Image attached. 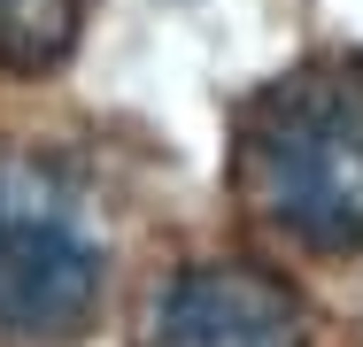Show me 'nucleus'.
Instances as JSON below:
<instances>
[{
  "mask_svg": "<svg viewBox=\"0 0 363 347\" xmlns=\"http://www.w3.org/2000/svg\"><path fill=\"white\" fill-rule=\"evenodd\" d=\"M108 285L101 224L70 178L39 154H0V332L70 340Z\"/></svg>",
  "mask_w": 363,
  "mask_h": 347,
  "instance_id": "nucleus-2",
  "label": "nucleus"
},
{
  "mask_svg": "<svg viewBox=\"0 0 363 347\" xmlns=\"http://www.w3.org/2000/svg\"><path fill=\"white\" fill-rule=\"evenodd\" d=\"M140 347H309V317L255 263H194L147 301Z\"/></svg>",
  "mask_w": 363,
  "mask_h": 347,
  "instance_id": "nucleus-3",
  "label": "nucleus"
},
{
  "mask_svg": "<svg viewBox=\"0 0 363 347\" xmlns=\"http://www.w3.org/2000/svg\"><path fill=\"white\" fill-rule=\"evenodd\" d=\"M93 0H0V77H39L77 47Z\"/></svg>",
  "mask_w": 363,
  "mask_h": 347,
  "instance_id": "nucleus-4",
  "label": "nucleus"
},
{
  "mask_svg": "<svg viewBox=\"0 0 363 347\" xmlns=\"http://www.w3.org/2000/svg\"><path fill=\"white\" fill-rule=\"evenodd\" d=\"M240 178L286 239L325 255L363 247V62L325 55L263 85L240 139Z\"/></svg>",
  "mask_w": 363,
  "mask_h": 347,
  "instance_id": "nucleus-1",
  "label": "nucleus"
}]
</instances>
